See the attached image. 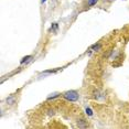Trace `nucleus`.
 Wrapping results in <instances>:
<instances>
[{"instance_id":"1","label":"nucleus","mask_w":129,"mask_h":129,"mask_svg":"<svg viewBox=\"0 0 129 129\" xmlns=\"http://www.w3.org/2000/svg\"><path fill=\"white\" fill-rule=\"evenodd\" d=\"M63 97L69 102H76L80 98V95H78V93L76 90H67V92L63 94Z\"/></svg>"},{"instance_id":"2","label":"nucleus","mask_w":129,"mask_h":129,"mask_svg":"<svg viewBox=\"0 0 129 129\" xmlns=\"http://www.w3.org/2000/svg\"><path fill=\"white\" fill-rule=\"evenodd\" d=\"M30 58H32V55H27V56H24V57H22V60L20 61V64H24L25 62H28Z\"/></svg>"},{"instance_id":"3","label":"nucleus","mask_w":129,"mask_h":129,"mask_svg":"<svg viewBox=\"0 0 129 129\" xmlns=\"http://www.w3.org/2000/svg\"><path fill=\"white\" fill-rule=\"evenodd\" d=\"M60 96V94L58 93H54V94H51L50 96H48V101H50V99H54V98H56Z\"/></svg>"},{"instance_id":"4","label":"nucleus","mask_w":129,"mask_h":129,"mask_svg":"<svg viewBox=\"0 0 129 129\" xmlns=\"http://www.w3.org/2000/svg\"><path fill=\"white\" fill-rule=\"evenodd\" d=\"M14 101H16V98H14L13 96H10V97L7 98V103H8V104H10V105H12L14 103Z\"/></svg>"},{"instance_id":"5","label":"nucleus","mask_w":129,"mask_h":129,"mask_svg":"<svg viewBox=\"0 0 129 129\" xmlns=\"http://www.w3.org/2000/svg\"><path fill=\"white\" fill-rule=\"evenodd\" d=\"M85 113H86V115H88V116H93V110L90 109L89 107H87L86 109H85Z\"/></svg>"},{"instance_id":"6","label":"nucleus","mask_w":129,"mask_h":129,"mask_svg":"<svg viewBox=\"0 0 129 129\" xmlns=\"http://www.w3.org/2000/svg\"><path fill=\"white\" fill-rule=\"evenodd\" d=\"M98 0H88V5L92 7V6H95L96 4H97Z\"/></svg>"},{"instance_id":"7","label":"nucleus","mask_w":129,"mask_h":129,"mask_svg":"<svg viewBox=\"0 0 129 129\" xmlns=\"http://www.w3.org/2000/svg\"><path fill=\"white\" fill-rule=\"evenodd\" d=\"M57 28H58L57 23H53V24H52V27H51V30H52V31H56Z\"/></svg>"},{"instance_id":"8","label":"nucleus","mask_w":129,"mask_h":129,"mask_svg":"<svg viewBox=\"0 0 129 129\" xmlns=\"http://www.w3.org/2000/svg\"><path fill=\"white\" fill-rule=\"evenodd\" d=\"M99 48H101V45H99V44H97V45H96V44H94V45L92 46V49H95V50H98Z\"/></svg>"},{"instance_id":"9","label":"nucleus","mask_w":129,"mask_h":129,"mask_svg":"<svg viewBox=\"0 0 129 129\" xmlns=\"http://www.w3.org/2000/svg\"><path fill=\"white\" fill-rule=\"evenodd\" d=\"M45 1H46V0H41V4H44Z\"/></svg>"}]
</instances>
